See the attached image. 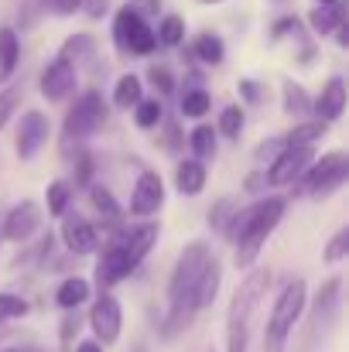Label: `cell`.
<instances>
[{
  "label": "cell",
  "mask_w": 349,
  "mask_h": 352,
  "mask_svg": "<svg viewBox=\"0 0 349 352\" xmlns=\"http://www.w3.org/2000/svg\"><path fill=\"white\" fill-rule=\"evenodd\" d=\"M209 246L202 239L189 243L171 270V280H168V322H165V332L175 336L178 329H185L192 322V315L199 311L195 308V291H199V280L206 274V263H209Z\"/></svg>",
  "instance_id": "obj_1"
},
{
  "label": "cell",
  "mask_w": 349,
  "mask_h": 352,
  "mask_svg": "<svg viewBox=\"0 0 349 352\" xmlns=\"http://www.w3.org/2000/svg\"><path fill=\"white\" fill-rule=\"evenodd\" d=\"M288 202L284 199H260L253 202L250 209H240L236 219L230 226V239H236V267H253L257 253L264 250V243L271 239V233L281 226V216H284Z\"/></svg>",
  "instance_id": "obj_2"
},
{
  "label": "cell",
  "mask_w": 349,
  "mask_h": 352,
  "mask_svg": "<svg viewBox=\"0 0 349 352\" xmlns=\"http://www.w3.org/2000/svg\"><path fill=\"white\" fill-rule=\"evenodd\" d=\"M267 284H271V270L257 267L233 291L230 311H226V352H246V346H250V322H253V311H257Z\"/></svg>",
  "instance_id": "obj_3"
},
{
  "label": "cell",
  "mask_w": 349,
  "mask_h": 352,
  "mask_svg": "<svg viewBox=\"0 0 349 352\" xmlns=\"http://www.w3.org/2000/svg\"><path fill=\"white\" fill-rule=\"evenodd\" d=\"M308 305V287L302 277L288 280L271 308V318H267V329H264V352H284V342H288V332L295 329V322L302 318Z\"/></svg>",
  "instance_id": "obj_4"
},
{
  "label": "cell",
  "mask_w": 349,
  "mask_h": 352,
  "mask_svg": "<svg viewBox=\"0 0 349 352\" xmlns=\"http://www.w3.org/2000/svg\"><path fill=\"white\" fill-rule=\"evenodd\" d=\"M305 178V188L312 199H326L332 195L336 188H343V182L349 178V161L343 151H332V154H322L319 161L308 164V171L302 175Z\"/></svg>",
  "instance_id": "obj_5"
},
{
  "label": "cell",
  "mask_w": 349,
  "mask_h": 352,
  "mask_svg": "<svg viewBox=\"0 0 349 352\" xmlns=\"http://www.w3.org/2000/svg\"><path fill=\"white\" fill-rule=\"evenodd\" d=\"M114 41L120 52H134V55H151L158 38L151 31V24L134 10V7H123L114 21Z\"/></svg>",
  "instance_id": "obj_6"
},
{
  "label": "cell",
  "mask_w": 349,
  "mask_h": 352,
  "mask_svg": "<svg viewBox=\"0 0 349 352\" xmlns=\"http://www.w3.org/2000/svg\"><path fill=\"white\" fill-rule=\"evenodd\" d=\"M107 120V103L100 93H83L76 100V107L65 117V140H86L89 133H96Z\"/></svg>",
  "instance_id": "obj_7"
},
{
  "label": "cell",
  "mask_w": 349,
  "mask_h": 352,
  "mask_svg": "<svg viewBox=\"0 0 349 352\" xmlns=\"http://www.w3.org/2000/svg\"><path fill=\"white\" fill-rule=\"evenodd\" d=\"M89 325H93V336L100 346H114L120 339V329H123V311H120V301L114 294H100L93 311H89Z\"/></svg>",
  "instance_id": "obj_8"
},
{
  "label": "cell",
  "mask_w": 349,
  "mask_h": 352,
  "mask_svg": "<svg viewBox=\"0 0 349 352\" xmlns=\"http://www.w3.org/2000/svg\"><path fill=\"white\" fill-rule=\"evenodd\" d=\"M312 161H315L312 147H281V154L274 157L271 171H264V175H267L271 185H291V182H298L308 171Z\"/></svg>",
  "instance_id": "obj_9"
},
{
  "label": "cell",
  "mask_w": 349,
  "mask_h": 352,
  "mask_svg": "<svg viewBox=\"0 0 349 352\" xmlns=\"http://www.w3.org/2000/svg\"><path fill=\"white\" fill-rule=\"evenodd\" d=\"M154 243H158V226H154V223L130 226V230H123V233L116 236V246H120L123 263H127V270H130V274L144 263V256L151 253V246H154Z\"/></svg>",
  "instance_id": "obj_10"
},
{
  "label": "cell",
  "mask_w": 349,
  "mask_h": 352,
  "mask_svg": "<svg viewBox=\"0 0 349 352\" xmlns=\"http://www.w3.org/2000/svg\"><path fill=\"white\" fill-rule=\"evenodd\" d=\"M165 206V182L158 171H140L134 195H130V212L134 216H154Z\"/></svg>",
  "instance_id": "obj_11"
},
{
  "label": "cell",
  "mask_w": 349,
  "mask_h": 352,
  "mask_svg": "<svg viewBox=\"0 0 349 352\" xmlns=\"http://www.w3.org/2000/svg\"><path fill=\"white\" fill-rule=\"evenodd\" d=\"M48 140V117L38 113V110H28L21 117V126H17V157L21 161H31Z\"/></svg>",
  "instance_id": "obj_12"
},
{
  "label": "cell",
  "mask_w": 349,
  "mask_h": 352,
  "mask_svg": "<svg viewBox=\"0 0 349 352\" xmlns=\"http://www.w3.org/2000/svg\"><path fill=\"white\" fill-rule=\"evenodd\" d=\"M72 89H76V69H72V62L52 58V62L45 65V72H41V96H45L48 103H59V100H65Z\"/></svg>",
  "instance_id": "obj_13"
},
{
  "label": "cell",
  "mask_w": 349,
  "mask_h": 352,
  "mask_svg": "<svg viewBox=\"0 0 349 352\" xmlns=\"http://www.w3.org/2000/svg\"><path fill=\"white\" fill-rule=\"evenodd\" d=\"M41 226V209L34 202H17L7 216H3V239L10 243H24L38 233Z\"/></svg>",
  "instance_id": "obj_14"
},
{
  "label": "cell",
  "mask_w": 349,
  "mask_h": 352,
  "mask_svg": "<svg viewBox=\"0 0 349 352\" xmlns=\"http://www.w3.org/2000/svg\"><path fill=\"white\" fill-rule=\"evenodd\" d=\"M62 243L69 253L83 256V253H93L96 250V226L76 212H65L62 216Z\"/></svg>",
  "instance_id": "obj_15"
},
{
  "label": "cell",
  "mask_w": 349,
  "mask_h": 352,
  "mask_svg": "<svg viewBox=\"0 0 349 352\" xmlns=\"http://www.w3.org/2000/svg\"><path fill=\"white\" fill-rule=\"evenodd\" d=\"M315 120L319 123H332V120L343 117V110H346V82L339 79V76H332L329 82H326V89L319 93V100H315Z\"/></svg>",
  "instance_id": "obj_16"
},
{
  "label": "cell",
  "mask_w": 349,
  "mask_h": 352,
  "mask_svg": "<svg viewBox=\"0 0 349 352\" xmlns=\"http://www.w3.org/2000/svg\"><path fill=\"white\" fill-rule=\"evenodd\" d=\"M220 280H223V263H220L216 253H213L209 263H206V274H202V280H199V291H195V308H199V311L209 308V305L216 301V294H220Z\"/></svg>",
  "instance_id": "obj_17"
},
{
  "label": "cell",
  "mask_w": 349,
  "mask_h": 352,
  "mask_svg": "<svg viewBox=\"0 0 349 352\" xmlns=\"http://www.w3.org/2000/svg\"><path fill=\"white\" fill-rule=\"evenodd\" d=\"M308 24L315 28V34H336V28L346 24V3H329V7H315L308 14Z\"/></svg>",
  "instance_id": "obj_18"
},
{
  "label": "cell",
  "mask_w": 349,
  "mask_h": 352,
  "mask_svg": "<svg viewBox=\"0 0 349 352\" xmlns=\"http://www.w3.org/2000/svg\"><path fill=\"white\" fill-rule=\"evenodd\" d=\"M21 62V41H17V31L14 28H0V86L14 76Z\"/></svg>",
  "instance_id": "obj_19"
},
{
  "label": "cell",
  "mask_w": 349,
  "mask_h": 352,
  "mask_svg": "<svg viewBox=\"0 0 349 352\" xmlns=\"http://www.w3.org/2000/svg\"><path fill=\"white\" fill-rule=\"evenodd\" d=\"M175 188L182 195H199L206 188V164L199 161H182L178 171H175Z\"/></svg>",
  "instance_id": "obj_20"
},
{
  "label": "cell",
  "mask_w": 349,
  "mask_h": 352,
  "mask_svg": "<svg viewBox=\"0 0 349 352\" xmlns=\"http://www.w3.org/2000/svg\"><path fill=\"white\" fill-rule=\"evenodd\" d=\"M339 291H343V277H329L315 298V322L319 325H329L332 315H336V301H339Z\"/></svg>",
  "instance_id": "obj_21"
},
{
  "label": "cell",
  "mask_w": 349,
  "mask_h": 352,
  "mask_svg": "<svg viewBox=\"0 0 349 352\" xmlns=\"http://www.w3.org/2000/svg\"><path fill=\"white\" fill-rule=\"evenodd\" d=\"M86 298H89V280H86V277H65V280L59 284V291H55V301H59V308H65V311L79 308Z\"/></svg>",
  "instance_id": "obj_22"
},
{
  "label": "cell",
  "mask_w": 349,
  "mask_h": 352,
  "mask_svg": "<svg viewBox=\"0 0 349 352\" xmlns=\"http://www.w3.org/2000/svg\"><path fill=\"white\" fill-rule=\"evenodd\" d=\"M326 137V123H319V120H302V123H295L288 133H284V147H312L315 140H322Z\"/></svg>",
  "instance_id": "obj_23"
},
{
  "label": "cell",
  "mask_w": 349,
  "mask_h": 352,
  "mask_svg": "<svg viewBox=\"0 0 349 352\" xmlns=\"http://www.w3.org/2000/svg\"><path fill=\"white\" fill-rule=\"evenodd\" d=\"M144 100V86H140V79L134 76V72H123L120 79H116L114 86V103L120 110H130V107H137Z\"/></svg>",
  "instance_id": "obj_24"
},
{
  "label": "cell",
  "mask_w": 349,
  "mask_h": 352,
  "mask_svg": "<svg viewBox=\"0 0 349 352\" xmlns=\"http://www.w3.org/2000/svg\"><path fill=\"white\" fill-rule=\"evenodd\" d=\"M189 147H192V154H195L199 164H202L206 157L216 154V130H213L209 123H199V126L192 130V137H189Z\"/></svg>",
  "instance_id": "obj_25"
},
{
  "label": "cell",
  "mask_w": 349,
  "mask_h": 352,
  "mask_svg": "<svg viewBox=\"0 0 349 352\" xmlns=\"http://www.w3.org/2000/svg\"><path fill=\"white\" fill-rule=\"evenodd\" d=\"M69 202H72V188L65 182H52L45 188V206H48V216H65L69 212Z\"/></svg>",
  "instance_id": "obj_26"
},
{
  "label": "cell",
  "mask_w": 349,
  "mask_h": 352,
  "mask_svg": "<svg viewBox=\"0 0 349 352\" xmlns=\"http://www.w3.org/2000/svg\"><path fill=\"white\" fill-rule=\"evenodd\" d=\"M165 117V107H161V100L158 96H151V100H140L137 107H134V123L140 126V130H154L158 123Z\"/></svg>",
  "instance_id": "obj_27"
},
{
  "label": "cell",
  "mask_w": 349,
  "mask_h": 352,
  "mask_svg": "<svg viewBox=\"0 0 349 352\" xmlns=\"http://www.w3.org/2000/svg\"><path fill=\"white\" fill-rule=\"evenodd\" d=\"M223 55H226V48H223V41H220L216 34H199V38H195V58H199L202 65H220Z\"/></svg>",
  "instance_id": "obj_28"
},
{
  "label": "cell",
  "mask_w": 349,
  "mask_h": 352,
  "mask_svg": "<svg viewBox=\"0 0 349 352\" xmlns=\"http://www.w3.org/2000/svg\"><path fill=\"white\" fill-rule=\"evenodd\" d=\"M281 100H284V113H291V117H305L312 110V103H308V96H305V89L298 82H284Z\"/></svg>",
  "instance_id": "obj_29"
},
{
  "label": "cell",
  "mask_w": 349,
  "mask_h": 352,
  "mask_svg": "<svg viewBox=\"0 0 349 352\" xmlns=\"http://www.w3.org/2000/svg\"><path fill=\"white\" fill-rule=\"evenodd\" d=\"M209 107H213V96H209L202 86H195V89H189V93L182 96V113H185V117H206Z\"/></svg>",
  "instance_id": "obj_30"
},
{
  "label": "cell",
  "mask_w": 349,
  "mask_h": 352,
  "mask_svg": "<svg viewBox=\"0 0 349 352\" xmlns=\"http://www.w3.org/2000/svg\"><path fill=\"white\" fill-rule=\"evenodd\" d=\"M161 45H168V48H175V45H182V38H185V21L178 17V14H168L165 21H161V28H158V34H154Z\"/></svg>",
  "instance_id": "obj_31"
},
{
  "label": "cell",
  "mask_w": 349,
  "mask_h": 352,
  "mask_svg": "<svg viewBox=\"0 0 349 352\" xmlns=\"http://www.w3.org/2000/svg\"><path fill=\"white\" fill-rule=\"evenodd\" d=\"M243 123H246V120H243V107L233 103V107H226V110L220 113V133L230 137V140H236V137L243 133Z\"/></svg>",
  "instance_id": "obj_32"
},
{
  "label": "cell",
  "mask_w": 349,
  "mask_h": 352,
  "mask_svg": "<svg viewBox=\"0 0 349 352\" xmlns=\"http://www.w3.org/2000/svg\"><path fill=\"white\" fill-rule=\"evenodd\" d=\"M236 212H240V209H236V202H233V199H220V206L209 212V226H216L220 233H230Z\"/></svg>",
  "instance_id": "obj_33"
},
{
  "label": "cell",
  "mask_w": 349,
  "mask_h": 352,
  "mask_svg": "<svg viewBox=\"0 0 349 352\" xmlns=\"http://www.w3.org/2000/svg\"><path fill=\"white\" fill-rule=\"evenodd\" d=\"M89 199H93V206H96L100 216H107V219H116V216H120V206L114 202V192H110V188L93 185V188H89Z\"/></svg>",
  "instance_id": "obj_34"
},
{
  "label": "cell",
  "mask_w": 349,
  "mask_h": 352,
  "mask_svg": "<svg viewBox=\"0 0 349 352\" xmlns=\"http://www.w3.org/2000/svg\"><path fill=\"white\" fill-rule=\"evenodd\" d=\"M28 315V301L17 298V294H0V325L3 322H14V318H24Z\"/></svg>",
  "instance_id": "obj_35"
},
{
  "label": "cell",
  "mask_w": 349,
  "mask_h": 352,
  "mask_svg": "<svg viewBox=\"0 0 349 352\" xmlns=\"http://www.w3.org/2000/svg\"><path fill=\"white\" fill-rule=\"evenodd\" d=\"M346 253H349V230H339V233L329 239L322 260H326V263H339V260H346Z\"/></svg>",
  "instance_id": "obj_36"
},
{
  "label": "cell",
  "mask_w": 349,
  "mask_h": 352,
  "mask_svg": "<svg viewBox=\"0 0 349 352\" xmlns=\"http://www.w3.org/2000/svg\"><path fill=\"white\" fill-rule=\"evenodd\" d=\"M89 48H93V38H89V34H76V38H69V41L62 45V55H59V58H65V62L76 58V62H79Z\"/></svg>",
  "instance_id": "obj_37"
},
{
  "label": "cell",
  "mask_w": 349,
  "mask_h": 352,
  "mask_svg": "<svg viewBox=\"0 0 349 352\" xmlns=\"http://www.w3.org/2000/svg\"><path fill=\"white\" fill-rule=\"evenodd\" d=\"M17 103H21V86H7V89L0 93V130L7 126V120L14 117Z\"/></svg>",
  "instance_id": "obj_38"
},
{
  "label": "cell",
  "mask_w": 349,
  "mask_h": 352,
  "mask_svg": "<svg viewBox=\"0 0 349 352\" xmlns=\"http://www.w3.org/2000/svg\"><path fill=\"white\" fill-rule=\"evenodd\" d=\"M147 79H151V86L161 93V96H168L175 86H171V72L165 69V65H151V72H147Z\"/></svg>",
  "instance_id": "obj_39"
},
{
  "label": "cell",
  "mask_w": 349,
  "mask_h": 352,
  "mask_svg": "<svg viewBox=\"0 0 349 352\" xmlns=\"http://www.w3.org/2000/svg\"><path fill=\"white\" fill-rule=\"evenodd\" d=\"M89 178H93V157L83 154L79 164H76V185H89Z\"/></svg>",
  "instance_id": "obj_40"
},
{
  "label": "cell",
  "mask_w": 349,
  "mask_h": 352,
  "mask_svg": "<svg viewBox=\"0 0 349 352\" xmlns=\"http://www.w3.org/2000/svg\"><path fill=\"white\" fill-rule=\"evenodd\" d=\"M52 3H55V14H62V17H69L83 7V0H52Z\"/></svg>",
  "instance_id": "obj_41"
},
{
  "label": "cell",
  "mask_w": 349,
  "mask_h": 352,
  "mask_svg": "<svg viewBox=\"0 0 349 352\" xmlns=\"http://www.w3.org/2000/svg\"><path fill=\"white\" fill-rule=\"evenodd\" d=\"M240 89H243V96H246L250 103H260V86H257L253 79H243V82H240Z\"/></svg>",
  "instance_id": "obj_42"
},
{
  "label": "cell",
  "mask_w": 349,
  "mask_h": 352,
  "mask_svg": "<svg viewBox=\"0 0 349 352\" xmlns=\"http://www.w3.org/2000/svg\"><path fill=\"white\" fill-rule=\"evenodd\" d=\"M107 3H110V0H83V7H86L89 17H103V14H107Z\"/></svg>",
  "instance_id": "obj_43"
},
{
  "label": "cell",
  "mask_w": 349,
  "mask_h": 352,
  "mask_svg": "<svg viewBox=\"0 0 349 352\" xmlns=\"http://www.w3.org/2000/svg\"><path fill=\"white\" fill-rule=\"evenodd\" d=\"M76 352H103V346H100V342H79Z\"/></svg>",
  "instance_id": "obj_44"
},
{
  "label": "cell",
  "mask_w": 349,
  "mask_h": 352,
  "mask_svg": "<svg viewBox=\"0 0 349 352\" xmlns=\"http://www.w3.org/2000/svg\"><path fill=\"white\" fill-rule=\"evenodd\" d=\"M336 41H339L343 48L349 45V28H346V24H343V28H336Z\"/></svg>",
  "instance_id": "obj_45"
},
{
  "label": "cell",
  "mask_w": 349,
  "mask_h": 352,
  "mask_svg": "<svg viewBox=\"0 0 349 352\" xmlns=\"http://www.w3.org/2000/svg\"><path fill=\"white\" fill-rule=\"evenodd\" d=\"M0 352H31L28 346H10V349H0Z\"/></svg>",
  "instance_id": "obj_46"
},
{
  "label": "cell",
  "mask_w": 349,
  "mask_h": 352,
  "mask_svg": "<svg viewBox=\"0 0 349 352\" xmlns=\"http://www.w3.org/2000/svg\"><path fill=\"white\" fill-rule=\"evenodd\" d=\"M329 3H339V0H319V7H329Z\"/></svg>",
  "instance_id": "obj_47"
},
{
  "label": "cell",
  "mask_w": 349,
  "mask_h": 352,
  "mask_svg": "<svg viewBox=\"0 0 349 352\" xmlns=\"http://www.w3.org/2000/svg\"><path fill=\"white\" fill-rule=\"evenodd\" d=\"M206 3H216V0H206Z\"/></svg>",
  "instance_id": "obj_48"
}]
</instances>
